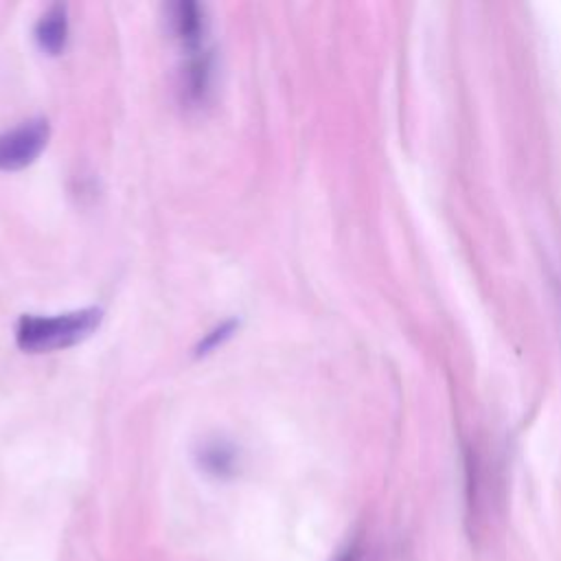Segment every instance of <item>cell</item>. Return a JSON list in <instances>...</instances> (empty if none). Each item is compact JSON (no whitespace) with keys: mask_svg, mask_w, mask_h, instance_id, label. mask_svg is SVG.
Listing matches in <instances>:
<instances>
[{"mask_svg":"<svg viewBox=\"0 0 561 561\" xmlns=\"http://www.w3.org/2000/svg\"><path fill=\"white\" fill-rule=\"evenodd\" d=\"M101 322V309H79L61 316H22L15 329L18 346L31 353L72 346L85 340Z\"/></svg>","mask_w":561,"mask_h":561,"instance_id":"6da1fadb","label":"cell"},{"mask_svg":"<svg viewBox=\"0 0 561 561\" xmlns=\"http://www.w3.org/2000/svg\"><path fill=\"white\" fill-rule=\"evenodd\" d=\"M48 121L35 118L0 134V169L15 171L31 164L48 142Z\"/></svg>","mask_w":561,"mask_h":561,"instance_id":"7a4b0ae2","label":"cell"},{"mask_svg":"<svg viewBox=\"0 0 561 561\" xmlns=\"http://www.w3.org/2000/svg\"><path fill=\"white\" fill-rule=\"evenodd\" d=\"M171 31L186 50H191V53L199 50L202 37H204L202 9L193 2L175 4L171 11Z\"/></svg>","mask_w":561,"mask_h":561,"instance_id":"3957f363","label":"cell"},{"mask_svg":"<svg viewBox=\"0 0 561 561\" xmlns=\"http://www.w3.org/2000/svg\"><path fill=\"white\" fill-rule=\"evenodd\" d=\"M66 37H68L66 7L55 4L39 18L35 26V39L42 50H46L48 55H57L66 46Z\"/></svg>","mask_w":561,"mask_h":561,"instance_id":"277c9868","label":"cell"},{"mask_svg":"<svg viewBox=\"0 0 561 561\" xmlns=\"http://www.w3.org/2000/svg\"><path fill=\"white\" fill-rule=\"evenodd\" d=\"M197 460H199V467L217 478H226V476H232L234 469H237V451L230 443L226 440H206L202 443L199 451H197Z\"/></svg>","mask_w":561,"mask_h":561,"instance_id":"5b68a950","label":"cell"},{"mask_svg":"<svg viewBox=\"0 0 561 561\" xmlns=\"http://www.w3.org/2000/svg\"><path fill=\"white\" fill-rule=\"evenodd\" d=\"M232 331H234V322H226V324L217 327L215 331H210V333L204 337V342H199L197 353H199V355H202V353H208L210 348H215L217 344H221L226 337H230Z\"/></svg>","mask_w":561,"mask_h":561,"instance_id":"8992f818","label":"cell"},{"mask_svg":"<svg viewBox=\"0 0 561 561\" xmlns=\"http://www.w3.org/2000/svg\"><path fill=\"white\" fill-rule=\"evenodd\" d=\"M357 557H359V548H357L355 543H351V546H346V548L335 557V561H357Z\"/></svg>","mask_w":561,"mask_h":561,"instance_id":"52a82bcc","label":"cell"}]
</instances>
